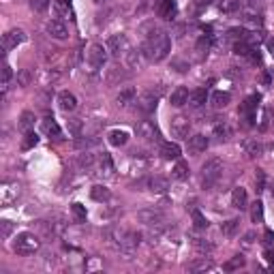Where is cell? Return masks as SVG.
I'll return each mask as SVG.
<instances>
[{
  "instance_id": "obj_60",
  "label": "cell",
  "mask_w": 274,
  "mask_h": 274,
  "mask_svg": "<svg viewBox=\"0 0 274 274\" xmlns=\"http://www.w3.org/2000/svg\"><path fill=\"white\" fill-rule=\"evenodd\" d=\"M272 197H274V184H272Z\"/></svg>"
},
{
  "instance_id": "obj_6",
  "label": "cell",
  "mask_w": 274,
  "mask_h": 274,
  "mask_svg": "<svg viewBox=\"0 0 274 274\" xmlns=\"http://www.w3.org/2000/svg\"><path fill=\"white\" fill-rule=\"evenodd\" d=\"M20 193H22V186L15 180H4L2 186H0V203L9 206V203H13L20 197Z\"/></svg>"
},
{
  "instance_id": "obj_15",
  "label": "cell",
  "mask_w": 274,
  "mask_h": 274,
  "mask_svg": "<svg viewBox=\"0 0 274 274\" xmlns=\"http://www.w3.org/2000/svg\"><path fill=\"white\" fill-rule=\"evenodd\" d=\"M114 172H116V167H114V163H112V156H109L107 152H103L101 156H99V176H103V178H114Z\"/></svg>"
},
{
  "instance_id": "obj_20",
  "label": "cell",
  "mask_w": 274,
  "mask_h": 274,
  "mask_svg": "<svg viewBox=\"0 0 274 274\" xmlns=\"http://www.w3.org/2000/svg\"><path fill=\"white\" fill-rule=\"evenodd\" d=\"M242 150H244V154H247L249 159H255V156H259L261 152H264V146H261L257 139H244Z\"/></svg>"
},
{
  "instance_id": "obj_27",
  "label": "cell",
  "mask_w": 274,
  "mask_h": 274,
  "mask_svg": "<svg viewBox=\"0 0 274 274\" xmlns=\"http://www.w3.org/2000/svg\"><path fill=\"white\" fill-rule=\"evenodd\" d=\"M126 142H129V133H126L125 129H114V131H109V144H112V146L120 148V146H125Z\"/></svg>"
},
{
  "instance_id": "obj_43",
  "label": "cell",
  "mask_w": 274,
  "mask_h": 274,
  "mask_svg": "<svg viewBox=\"0 0 274 274\" xmlns=\"http://www.w3.org/2000/svg\"><path fill=\"white\" fill-rule=\"evenodd\" d=\"M193 225L197 227V229H206V227H208L210 223H208V219L203 217L199 210H193Z\"/></svg>"
},
{
  "instance_id": "obj_50",
  "label": "cell",
  "mask_w": 274,
  "mask_h": 274,
  "mask_svg": "<svg viewBox=\"0 0 274 274\" xmlns=\"http://www.w3.org/2000/svg\"><path fill=\"white\" fill-rule=\"evenodd\" d=\"M50 7V0H30V9L41 13V11H45Z\"/></svg>"
},
{
  "instance_id": "obj_58",
  "label": "cell",
  "mask_w": 274,
  "mask_h": 274,
  "mask_svg": "<svg viewBox=\"0 0 274 274\" xmlns=\"http://www.w3.org/2000/svg\"><path fill=\"white\" fill-rule=\"evenodd\" d=\"M197 2H199V4H208L210 0H197Z\"/></svg>"
},
{
  "instance_id": "obj_23",
  "label": "cell",
  "mask_w": 274,
  "mask_h": 274,
  "mask_svg": "<svg viewBox=\"0 0 274 274\" xmlns=\"http://www.w3.org/2000/svg\"><path fill=\"white\" fill-rule=\"evenodd\" d=\"M208 137L206 135H193L189 139V150L193 154H199V152H206V148H208Z\"/></svg>"
},
{
  "instance_id": "obj_40",
  "label": "cell",
  "mask_w": 274,
  "mask_h": 274,
  "mask_svg": "<svg viewBox=\"0 0 274 274\" xmlns=\"http://www.w3.org/2000/svg\"><path fill=\"white\" fill-rule=\"evenodd\" d=\"M229 135H231V131H229V126L227 125H217L214 126V137H217L219 142H227Z\"/></svg>"
},
{
  "instance_id": "obj_41",
  "label": "cell",
  "mask_w": 274,
  "mask_h": 274,
  "mask_svg": "<svg viewBox=\"0 0 274 274\" xmlns=\"http://www.w3.org/2000/svg\"><path fill=\"white\" fill-rule=\"evenodd\" d=\"M71 212H73V219L77 221V223H84V221H86V208L81 206V203L75 201L71 206Z\"/></svg>"
},
{
  "instance_id": "obj_44",
  "label": "cell",
  "mask_w": 274,
  "mask_h": 274,
  "mask_svg": "<svg viewBox=\"0 0 274 274\" xmlns=\"http://www.w3.org/2000/svg\"><path fill=\"white\" fill-rule=\"evenodd\" d=\"M37 144H39V137H37V133L28 131V133H26V137H24V142H22V148H24V150H30L32 146H37Z\"/></svg>"
},
{
  "instance_id": "obj_22",
  "label": "cell",
  "mask_w": 274,
  "mask_h": 274,
  "mask_svg": "<svg viewBox=\"0 0 274 274\" xmlns=\"http://www.w3.org/2000/svg\"><path fill=\"white\" fill-rule=\"evenodd\" d=\"M125 79H129V73H126L122 67L107 69V84L109 86H116V84H120V81H125Z\"/></svg>"
},
{
  "instance_id": "obj_19",
  "label": "cell",
  "mask_w": 274,
  "mask_h": 274,
  "mask_svg": "<svg viewBox=\"0 0 274 274\" xmlns=\"http://www.w3.org/2000/svg\"><path fill=\"white\" fill-rule=\"evenodd\" d=\"M189 97H191V92L184 88V86H178L176 90L172 92V97H170V103L174 105V107H182V105L189 103Z\"/></svg>"
},
{
  "instance_id": "obj_24",
  "label": "cell",
  "mask_w": 274,
  "mask_h": 274,
  "mask_svg": "<svg viewBox=\"0 0 274 274\" xmlns=\"http://www.w3.org/2000/svg\"><path fill=\"white\" fill-rule=\"evenodd\" d=\"M180 152H182V150H180L178 144H172V142H163V144H161V154H163V159H167V161L178 159Z\"/></svg>"
},
{
  "instance_id": "obj_16",
  "label": "cell",
  "mask_w": 274,
  "mask_h": 274,
  "mask_svg": "<svg viewBox=\"0 0 274 274\" xmlns=\"http://www.w3.org/2000/svg\"><path fill=\"white\" fill-rule=\"evenodd\" d=\"M156 13H159V17H163V20H174V17H176V13H178L176 0H161Z\"/></svg>"
},
{
  "instance_id": "obj_9",
  "label": "cell",
  "mask_w": 274,
  "mask_h": 274,
  "mask_svg": "<svg viewBox=\"0 0 274 274\" xmlns=\"http://www.w3.org/2000/svg\"><path fill=\"white\" fill-rule=\"evenodd\" d=\"M139 242H142V234H137V231H125V236H122V244H120V253L133 255L137 250Z\"/></svg>"
},
{
  "instance_id": "obj_13",
  "label": "cell",
  "mask_w": 274,
  "mask_h": 274,
  "mask_svg": "<svg viewBox=\"0 0 274 274\" xmlns=\"http://www.w3.org/2000/svg\"><path fill=\"white\" fill-rule=\"evenodd\" d=\"M257 103H259V97H249L247 101L240 105V116L247 120V125H253V118H255V109H257Z\"/></svg>"
},
{
  "instance_id": "obj_39",
  "label": "cell",
  "mask_w": 274,
  "mask_h": 274,
  "mask_svg": "<svg viewBox=\"0 0 274 274\" xmlns=\"http://www.w3.org/2000/svg\"><path fill=\"white\" fill-rule=\"evenodd\" d=\"M250 219H253V223H261V221H264V203L261 201L253 203V208H250Z\"/></svg>"
},
{
  "instance_id": "obj_21",
  "label": "cell",
  "mask_w": 274,
  "mask_h": 274,
  "mask_svg": "<svg viewBox=\"0 0 274 274\" xmlns=\"http://www.w3.org/2000/svg\"><path fill=\"white\" fill-rule=\"evenodd\" d=\"M247 203H249V195H247V189L238 186L231 193V206L238 208V210H247Z\"/></svg>"
},
{
  "instance_id": "obj_34",
  "label": "cell",
  "mask_w": 274,
  "mask_h": 274,
  "mask_svg": "<svg viewBox=\"0 0 274 274\" xmlns=\"http://www.w3.org/2000/svg\"><path fill=\"white\" fill-rule=\"evenodd\" d=\"M133 99H135V88H126V90H122V92H120L116 101H118L120 107H126L129 103H133Z\"/></svg>"
},
{
  "instance_id": "obj_46",
  "label": "cell",
  "mask_w": 274,
  "mask_h": 274,
  "mask_svg": "<svg viewBox=\"0 0 274 274\" xmlns=\"http://www.w3.org/2000/svg\"><path fill=\"white\" fill-rule=\"evenodd\" d=\"M11 231H13V223L7 221V219L0 221V238H2V240H7V238L11 236Z\"/></svg>"
},
{
  "instance_id": "obj_57",
  "label": "cell",
  "mask_w": 274,
  "mask_h": 274,
  "mask_svg": "<svg viewBox=\"0 0 274 274\" xmlns=\"http://www.w3.org/2000/svg\"><path fill=\"white\" fill-rule=\"evenodd\" d=\"M266 242H272V231H270V229L266 231Z\"/></svg>"
},
{
  "instance_id": "obj_42",
  "label": "cell",
  "mask_w": 274,
  "mask_h": 274,
  "mask_svg": "<svg viewBox=\"0 0 274 274\" xmlns=\"http://www.w3.org/2000/svg\"><path fill=\"white\" fill-rule=\"evenodd\" d=\"M234 50H236V54H238V56H249L250 51H255V48H250V45H249L244 39H242V41H236Z\"/></svg>"
},
{
  "instance_id": "obj_10",
  "label": "cell",
  "mask_w": 274,
  "mask_h": 274,
  "mask_svg": "<svg viewBox=\"0 0 274 274\" xmlns=\"http://www.w3.org/2000/svg\"><path fill=\"white\" fill-rule=\"evenodd\" d=\"M137 135L146 139V142H156L161 135H159V129H156V125L152 120H142L137 125Z\"/></svg>"
},
{
  "instance_id": "obj_35",
  "label": "cell",
  "mask_w": 274,
  "mask_h": 274,
  "mask_svg": "<svg viewBox=\"0 0 274 274\" xmlns=\"http://www.w3.org/2000/svg\"><path fill=\"white\" fill-rule=\"evenodd\" d=\"M32 126H34V114L32 112H24V114L20 116V129L28 133Z\"/></svg>"
},
{
  "instance_id": "obj_11",
  "label": "cell",
  "mask_w": 274,
  "mask_h": 274,
  "mask_svg": "<svg viewBox=\"0 0 274 274\" xmlns=\"http://www.w3.org/2000/svg\"><path fill=\"white\" fill-rule=\"evenodd\" d=\"M156 101H159V92L154 95V90H148V92H144L142 97H137V107L142 109L144 114H150V112H154Z\"/></svg>"
},
{
  "instance_id": "obj_5",
  "label": "cell",
  "mask_w": 274,
  "mask_h": 274,
  "mask_svg": "<svg viewBox=\"0 0 274 274\" xmlns=\"http://www.w3.org/2000/svg\"><path fill=\"white\" fill-rule=\"evenodd\" d=\"M131 50V41L126 34H112L107 41V51H112L114 58H120V56H126V51Z\"/></svg>"
},
{
  "instance_id": "obj_48",
  "label": "cell",
  "mask_w": 274,
  "mask_h": 274,
  "mask_svg": "<svg viewBox=\"0 0 274 274\" xmlns=\"http://www.w3.org/2000/svg\"><path fill=\"white\" fill-rule=\"evenodd\" d=\"M212 268V264L206 259V257H201L199 261H195V264H191L189 266V270H193V272H197V270H210Z\"/></svg>"
},
{
  "instance_id": "obj_49",
  "label": "cell",
  "mask_w": 274,
  "mask_h": 274,
  "mask_svg": "<svg viewBox=\"0 0 274 274\" xmlns=\"http://www.w3.org/2000/svg\"><path fill=\"white\" fill-rule=\"evenodd\" d=\"M197 54L203 56V54H208V50H210V39L208 37H201L199 41H197Z\"/></svg>"
},
{
  "instance_id": "obj_32",
  "label": "cell",
  "mask_w": 274,
  "mask_h": 274,
  "mask_svg": "<svg viewBox=\"0 0 274 274\" xmlns=\"http://www.w3.org/2000/svg\"><path fill=\"white\" fill-rule=\"evenodd\" d=\"M238 225H240V221H238V219H229V221H225V223L221 225V231H223V236L231 238V236H236Z\"/></svg>"
},
{
  "instance_id": "obj_52",
  "label": "cell",
  "mask_w": 274,
  "mask_h": 274,
  "mask_svg": "<svg viewBox=\"0 0 274 274\" xmlns=\"http://www.w3.org/2000/svg\"><path fill=\"white\" fill-rule=\"evenodd\" d=\"M97 144V139H88V137H77L75 139V146H77V148H90V146H95Z\"/></svg>"
},
{
  "instance_id": "obj_18",
  "label": "cell",
  "mask_w": 274,
  "mask_h": 274,
  "mask_svg": "<svg viewBox=\"0 0 274 274\" xmlns=\"http://www.w3.org/2000/svg\"><path fill=\"white\" fill-rule=\"evenodd\" d=\"M125 60H126V67H129V69H139V67L144 65L146 56H144L142 50H133V48H131L129 51H126Z\"/></svg>"
},
{
  "instance_id": "obj_2",
  "label": "cell",
  "mask_w": 274,
  "mask_h": 274,
  "mask_svg": "<svg viewBox=\"0 0 274 274\" xmlns=\"http://www.w3.org/2000/svg\"><path fill=\"white\" fill-rule=\"evenodd\" d=\"M221 176H223V161L217 159V156L208 159L201 165V182H203V189H212V186L219 182Z\"/></svg>"
},
{
  "instance_id": "obj_61",
  "label": "cell",
  "mask_w": 274,
  "mask_h": 274,
  "mask_svg": "<svg viewBox=\"0 0 274 274\" xmlns=\"http://www.w3.org/2000/svg\"><path fill=\"white\" fill-rule=\"evenodd\" d=\"M62 2H69V0H62Z\"/></svg>"
},
{
  "instance_id": "obj_4",
  "label": "cell",
  "mask_w": 274,
  "mask_h": 274,
  "mask_svg": "<svg viewBox=\"0 0 274 274\" xmlns=\"http://www.w3.org/2000/svg\"><path fill=\"white\" fill-rule=\"evenodd\" d=\"M105 62H107V50L99 43L90 45L88 54H86V65H88L92 71H99V69L105 67Z\"/></svg>"
},
{
  "instance_id": "obj_36",
  "label": "cell",
  "mask_w": 274,
  "mask_h": 274,
  "mask_svg": "<svg viewBox=\"0 0 274 274\" xmlns=\"http://www.w3.org/2000/svg\"><path fill=\"white\" fill-rule=\"evenodd\" d=\"M32 84V71L30 69H22L20 73H17V86H22V88H26V86Z\"/></svg>"
},
{
  "instance_id": "obj_59",
  "label": "cell",
  "mask_w": 274,
  "mask_h": 274,
  "mask_svg": "<svg viewBox=\"0 0 274 274\" xmlns=\"http://www.w3.org/2000/svg\"><path fill=\"white\" fill-rule=\"evenodd\" d=\"M95 2H97V4H103V2H107V0H95Z\"/></svg>"
},
{
  "instance_id": "obj_33",
  "label": "cell",
  "mask_w": 274,
  "mask_h": 274,
  "mask_svg": "<svg viewBox=\"0 0 274 274\" xmlns=\"http://www.w3.org/2000/svg\"><path fill=\"white\" fill-rule=\"evenodd\" d=\"M189 174H191L189 163L178 161V163H176V167H174V178H176V180H186V178H189Z\"/></svg>"
},
{
  "instance_id": "obj_29",
  "label": "cell",
  "mask_w": 274,
  "mask_h": 274,
  "mask_svg": "<svg viewBox=\"0 0 274 274\" xmlns=\"http://www.w3.org/2000/svg\"><path fill=\"white\" fill-rule=\"evenodd\" d=\"M148 186H150V191H154V193H165V191L170 189V182L161 176H152L148 180Z\"/></svg>"
},
{
  "instance_id": "obj_38",
  "label": "cell",
  "mask_w": 274,
  "mask_h": 274,
  "mask_svg": "<svg viewBox=\"0 0 274 274\" xmlns=\"http://www.w3.org/2000/svg\"><path fill=\"white\" fill-rule=\"evenodd\" d=\"M77 165L81 167V170H92V167H95V154H90V152H84V154H79V159H77Z\"/></svg>"
},
{
  "instance_id": "obj_1",
  "label": "cell",
  "mask_w": 274,
  "mask_h": 274,
  "mask_svg": "<svg viewBox=\"0 0 274 274\" xmlns=\"http://www.w3.org/2000/svg\"><path fill=\"white\" fill-rule=\"evenodd\" d=\"M170 50H172V39L167 32H163L161 28H152L148 34H146V41H144V56L146 60H152V62H161L170 56Z\"/></svg>"
},
{
  "instance_id": "obj_55",
  "label": "cell",
  "mask_w": 274,
  "mask_h": 274,
  "mask_svg": "<svg viewBox=\"0 0 274 274\" xmlns=\"http://www.w3.org/2000/svg\"><path fill=\"white\" fill-rule=\"evenodd\" d=\"M268 51H270V56L274 58V39L268 41Z\"/></svg>"
},
{
  "instance_id": "obj_3",
  "label": "cell",
  "mask_w": 274,
  "mask_h": 274,
  "mask_svg": "<svg viewBox=\"0 0 274 274\" xmlns=\"http://www.w3.org/2000/svg\"><path fill=\"white\" fill-rule=\"evenodd\" d=\"M39 249H41L39 236L30 234V231H22V234H17L15 242H13V250L17 255H34Z\"/></svg>"
},
{
  "instance_id": "obj_26",
  "label": "cell",
  "mask_w": 274,
  "mask_h": 274,
  "mask_svg": "<svg viewBox=\"0 0 274 274\" xmlns=\"http://www.w3.org/2000/svg\"><path fill=\"white\" fill-rule=\"evenodd\" d=\"M90 197L95 201H99V203H103V201H107L109 197H112V193H109V189L107 186H103V184H95L90 189Z\"/></svg>"
},
{
  "instance_id": "obj_37",
  "label": "cell",
  "mask_w": 274,
  "mask_h": 274,
  "mask_svg": "<svg viewBox=\"0 0 274 274\" xmlns=\"http://www.w3.org/2000/svg\"><path fill=\"white\" fill-rule=\"evenodd\" d=\"M240 7H242L240 0H223L221 2V11L223 13H236V11H240Z\"/></svg>"
},
{
  "instance_id": "obj_30",
  "label": "cell",
  "mask_w": 274,
  "mask_h": 274,
  "mask_svg": "<svg viewBox=\"0 0 274 274\" xmlns=\"http://www.w3.org/2000/svg\"><path fill=\"white\" fill-rule=\"evenodd\" d=\"M206 99H208V92L203 88H197L191 92L189 103H191V107H201V105H206Z\"/></svg>"
},
{
  "instance_id": "obj_47",
  "label": "cell",
  "mask_w": 274,
  "mask_h": 274,
  "mask_svg": "<svg viewBox=\"0 0 274 274\" xmlns=\"http://www.w3.org/2000/svg\"><path fill=\"white\" fill-rule=\"evenodd\" d=\"M193 247L199 250L201 255H206V253H210V250H212V244L206 242V240H201V238H195V240H193Z\"/></svg>"
},
{
  "instance_id": "obj_8",
  "label": "cell",
  "mask_w": 274,
  "mask_h": 274,
  "mask_svg": "<svg viewBox=\"0 0 274 274\" xmlns=\"http://www.w3.org/2000/svg\"><path fill=\"white\" fill-rule=\"evenodd\" d=\"M163 219H165V214L161 212V210H156V208H144V210H139L137 212V221L139 223H146V225H161L163 223Z\"/></svg>"
},
{
  "instance_id": "obj_25",
  "label": "cell",
  "mask_w": 274,
  "mask_h": 274,
  "mask_svg": "<svg viewBox=\"0 0 274 274\" xmlns=\"http://www.w3.org/2000/svg\"><path fill=\"white\" fill-rule=\"evenodd\" d=\"M43 133L45 135H50V137H56V139L62 137V129L58 126V122L54 118H45L43 120Z\"/></svg>"
},
{
  "instance_id": "obj_56",
  "label": "cell",
  "mask_w": 274,
  "mask_h": 274,
  "mask_svg": "<svg viewBox=\"0 0 274 274\" xmlns=\"http://www.w3.org/2000/svg\"><path fill=\"white\" fill-rule=\"evenodd\" d=\"M266 257H268L270 264H274V250H266Z\"/></svg>"
},
{
  "instance_id": "obj_53",
  "label": "cell",
  "mask_w": 274,
  "mask_h": 274,
  "mask_svg": "<svg viewBox=\"0 0 274 274\" xmlns=\"http://www.w3.org/2000/svg\"><path fill=\"white\" fill-rule=\"evenodd\" d=\"M255 184H257V193H261V191H264V186H266V176H264V172H261V170H257Z\"/></svg>"
},
{
  "instance_id": "obj_45",
  "label": "cell",
  "mask_w": 274,
  "mask_h": 274,
  "mask_svg": "<svg viewBox=\"0 0 274 274\" xmlns=\"http://www.w3.org/2000/svg\"><path fill=\"white\" fill-rule=\"evenodd\" d=\"M13 77V71H11V65L9 62H4L2 65V95L7 92V86H9V79Z\"/></svg>"
},
{
  "instance_id": "obj_7",
  "label": "cell",
  "mask_w": 274,
  "mask_h": 274,
  "mask_svg": "<svg viewBox=\"0 0 274 274\" xmlns=\"http://www.w3.org/2000/svg\"><path fill=\"white\" fill-rule=\"evenodd\" d=\"M26 41V34L24 30H20V28H13V30H7L2 34V50L4 51H9V50H13L17 48V45H22Z\"/></svg>"
},
{
  "instance_id": "obj_17",
  "label": "cell",
  "mask_w": 274,
  "mask_h": 274,
  "mask_svg": "<svg viewBox=\"0 0 274 274\" xmlns=\"http://www.w3.org/2000/svg\"><path fill=\"white\" fill-rule=\"evenodd\" d=\"M58 105H60L62 112H75V107H77V99H75L73 92L62 90L60 95H58Z\"/></svg>"
},
{
  "instance_id": "obj_12",
  "label": "cell",
  "mask_w": 274,
  "mask_h": 274,
  "mask_svg": "<svg viewBox=\"0 0 274 274\" xmlns=\"http://www.w3.org/2000/svg\"><path fill=\"white\" fill-rule=\"evenodd\" d=\"M191 131V120L186 116H174L172 118V133L176 137H186Z\"/></svg>"
},
{
  "instance_id": "obj_51",
  "label": "cell",
  "mask_w": 274,
  "mask_h": 274,
  "mask_svg": "<svg viewBox=\"0 0 274 274\" xmlns=\"http://www.w3.org/2000/svg\"><path fill=\"white\" fill-rule=\"evenodd\" d=\"M69 131H71V135L79 137V133H81V120H77V118L69 120Z\"/></svg>"
},
{
  "instance_id": "obj_31",
  "label": "cell",
  "mask_w": 274,
  "mask_h": 274,
  "mask_svg": "<svg viewBox=\"0 0 274 274\" xmlns=\"http://www.w3.org/2000/svg\"><path fill=\"white\" fill-rule=\"evenodd\" d=\"M244 264H247L244 255H234L229 261H225V264H223V270L225 272H234V270H240V268H244Z\"/></svg>"
},
{
  "instance_id": "obj_54",
  "label": "cell",
  "mask_w": 274,
  "mask_h": 274,
  "mask_svg": "<svg viewBox=\"0 0 274 274\" xmlns=\"http://www.w3.org/2000/svg\"><path fill=\"white\" fill-rule=\"evenodd\" d=\"M253 238H255V234H253V231H249V234L244 236V240H242V244H247V247H249V244H253Z\"/></svg>"
},
{
  "instance_id": "obj_28",
  "label": "cell",
  "mask_w": 274,
  "mask_h": 274,
  "mask_svg": "<svg viewBox=\"0 0 274 274\" xmlns=\"http://www.w3.org/2000/svg\"><path fill=\"white\" fill-rule=\"evenodd\" d=\"M210 101H212V105L217 109H223V107H227V105L231 103V95L229 92H221L219 90V92H214V95L210 97Z\"/></svg>"
},
{
  "instance_id": "obj_14",
  "label": "cell",
  "mask_w": 274,
  "mask_h": 274,
  "mask_svg": "<svg viewBox=\"0 0 274 274\" xmlns=\"http://www.w3.org/2000/svg\"><path fill=\"white\" fill-rule=\"evenodd\" d=\"M48 32H50V37H54L58 41H65L69 37V28H67L65 22H60V20L48 22Z\"/></svg>"
}]
</instances>
